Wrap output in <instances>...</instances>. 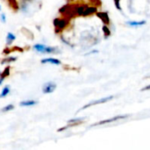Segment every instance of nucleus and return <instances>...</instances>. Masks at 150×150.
<instances>
[{
	"label": "nucleus",
	"instance_id": "nucleus-1",
	"mask_svg": "<svg viewBox=\"0 0 150 150\" xmlns=\"http://www.w3.org/2000/svg\"><path fill=\"white\" fill-rule=\"evenodd\" d=\"M69 25V19L66 18H57L54 20V25L55 27L56 33H59L65 29Z\"/></svg>",
	"mask_w": 150,
	"mask_h": 150
},
{
	"label": "nucleus",
	"instance_id": "nucleus-2",
	"mask_svg": "<svg viewBox=\"0 0 150 150\" xmlns=\"http://www.w3.org/2000/svg\"><path fill=\"white\" fill-rule=\"evenodd\" d=\"M112 98H113V96H108V97H105V98H100V99H98V100H95V101H91V102H90L89 104H87V105H85L84 106H83L80 110H78L77 112H79L80 111H83V110H84V109H86V108H89V107H91V106L106 103V102L112 100Z\"/></svg>",
	"mask_w": 150,
	"mask_h": 150
},
{
	"label": "nucleus",
	"instance_id": "nucleus-3",
	"mask_svg": "<svg viewBox=\"0 0 150 150\" xmlns=\"http://www.w3.org/2000/svg\"><path fill=\"white\" fill-rule=\"evenodd\" d=\"M129 115H118V116H115V117H112L111 119H107V120H102V121H99L94 125H92V127H97V126H101V125H105V124H109V123H112V122H116L118 120H123V119H126L127 118Z\"/></svg>",
	"mask_w": 150,
	"mask_h": 150
},
{
	"label": "nucleus",
	"instance_id": "nucleus-4",
	"mask_svg": "<svg viewBox=\"0 0 150 150\" xmlns=\"http://www.w3.org/2000/svg\"><path fill=\"white\" fill-rule=\"evenodd\" d=\"M56 89V84L53 82H47L42 87V92L44 94H50L54 91Z\"/></svg>",
	"mask_w": 150,
	"mask_h": 150
},
{
	"label": "nucleus",
	"instance_id": "nucleus-5",
	"mask_svg": "<svg viewBox=\"0 0 150 150\" xmlns=\"http://www.w3.org/2000/svg\"><path fill=\"white\" fill-rule=\"evenodd\" d=\"M41 63L42 64H45V63H50V64H53V65H61V61H59L58 59H55V58H45L43 60H41Z\"/></svg>",
	"mask_w": 150,
	"mask_h": 150
},
{
	"label": "nucleus",
	"instance_id": "nucleus-6",
	"mask_svg": "<svg viewBox=\"0 0 150 150\" xmlns=\"http://www.w3.org/2000/svg\"><path fill=\"white\" fill-rule=\"evenodd\" d=\"M37 103L38 102L35 100H24L19 103V105L23 106V107H28V106H33V105H37Z\"/></svg>",
	"mask_w": 150,
	"mask_h": 150
},
{
	"label": "nucleus",
	"instance_id": "nucleus-7",
	"mask_svg": "<svg viewBox=\"0 0 150 150\" xmlns=\"http://www.w3.org/2000/svg\"><path fill=\"white\" fill-rule=\"evenodd\" d=\"M10 75V67L8 66V67H6L4 69V71L1 73V75H0V85L3 83V82H4V80L5 79V77H7L8 76Z\"/></svg>",
	"mask_w": 150,
	"mask_h": 150
},
{
	"label": "nucleus",
	"instance_id": "nucleus-8",
	"mask_svg": "<svg viewBox=\"0 0 150 150\" xmlns=\"http://www.w3.org/2000/svg\"><path fill=\"white\" fill-rule=\"evenodd\" d=\"M127 24L130 26H141L146 24V20H142V21H127Z\"/></svg>",
	"mask_w": 150,
	"mask_h": 150
},
{
	"label": "nucleus",
	"instance_id": "nucleus-9",
	"mask_svg": "<svg viewBox=\"0 0 150 150\" xmlns=\"http://www.w3.org/2000/svg\"><path fill=\"white\" fill-rule=\"evenodd\" d=\"M98 16L102 19V21L105 24H108L109 23V17H108L107 12H99V13H98Z\"/></svg>",
	"mask_w": 150,
	"mask_h": 150
},
{
	"label": "nucleus",
	"instance_id": "nucleus-10",
	"mask_svg": "<svg viewBox=\"0 0 150 150\" xmlns=\"http://www.w3.org/2000/svg\"><path fill=\"white\" fill-rule=\"evenodd\" d=\"M46 46L45 45H43V44H35L34 46H33V49L34 50H36L37 52H39V53H45V50H46Z\"/></svg>",
	"mask_w": 150,
	"mask_h": 150
},
{
	"label": "nucleus",
	"instance_id": "nucleus-11",
	"mask_svg": "<svg viewBox=\"0 0 150 150\" xmlns=\"http://www.w3.org/2000/svg\"><path fill=\"white\" fill-rule=\"evenodd\" d=\"M15 40H16V36L13 33H7V36H6V44L7 45H11Z\"/></svg>",
	"mask_w": 150,
	"mask_h": 150
},
{
	"label": "nucleus",
	"instance_id": "nucleus-12",
	"mask_svg": "<svg viewBox=\"0 0 150 150\" xmlns=\"http://www.w3.org/2000/svg\"><path fill=\"white\" fill-rule=\"evenodd\" d=\"M17 60V57L16 56H10V57H6L4 59H3L1 61V64L4 65V64H8V63H11V62H13Z\"/></svg>",
	"mask_w": 150,
	"mask_h": 150
},
{
	"label": "nucleus",
	"instance_id": "nucleus-13",
	"mask_svg": "<svg viewBox=\"0 0 150 150\" xmlns=\"http://www.w3.org/2000/svg\"><path fill=\"white\" fill-rule=\"evenodd\" d=\"M8 3H9L10 7L12 10H14V11L18 10V1L17 0H8Z\"/></svg>",
	"mask_w": 150,
	"mask_h": 150
},
{
	"label": "nucleus",
	"instance_id": "nucleus-14",
	"mask_svg": "<svg viewBox=\"0 0 150 150\" xmlns=\"http://www.w3.org/2000/svg\"><path fill=\"white\" fill-rule=\"evenodd\" d=\"M9 92H10V86H9V85H6V86L2 90V91H1V93H0V98H3L6 97V96L9 94Z\"/></svg>",
	"mask_w": 150,
	"mask_h": 150
},
{
	"label": "nucleus",
	"instance_id": "nucleus-15",
	"mask_svg": "<svg viewBox=\"0 0 150 150\" xmlns=\"http://www.w3.org/2000/svg\"><path fill=\"white\" fill-rule=\"evenodd\" d=\"M13 109H14V105H8L4 106V108H2L1 112H7L11 111V110H13Z\"/></svg>",
	"mask_w": 150,
	"mask_h": 150
},
{
	"label": "nucleus",
	"instance_id": "nucleus-16",
	"mask_svg": "<svg viewBox=\"0 0 150 150\" xmlns=\"http://www.w3.org/2000/svg\"><path fill=\"white\" fill-rule=\"evenodd\" d=\"M103 31H104V33H105V37H107V36H109V35L111 34L110 29H109L108 26H106V25L103 26Z\"/></svg>",
	"mask_w": 150,
	"mask_h": 150
},
{
	"label": "nucleus",
	"instance_id": "nucleus-17",
	"mask_svg": "<svg viewBox=\"0 0 150 150\" xmlns=\"http://www.w3.org/2000/svg\"><path fill=\"white\" fill-rule=\"evenodd\" d=\"M55 52V47H47L45 53L47 54H51V53H54Z\"/></svg>",
	"mask_w": 150,
	"mask_h": 150
},
{
	"label": "nucleus",
	"instance_id": "nucleus-18",
	"mask_svg": "<svg viewBox=\"0 0 150 150\" xmlns=\"http://www.w3.org/2000/svg\"><path fill=\"white\" fill-rule=\"evenodd\" d=\"M114 4H115V6L117 7L118 10H121V7H120V0H114Z\"/></svg>",
	"mask_w": 150,
	"mask_h": 150
},
{
	"label": "nucleus",
	"instance_id": "nucleus-19",
	"mask_svg": "<svg viewBox=\"0 0 150 150\" xmlns=\"http://www.w3.org/2000/svg\"><path fill=\"white\" fill-rule=\"evenodd\" d=\"M0 18H1V20H2V22H5L6 21V18H5V15L4 14V13H2L1 14V16H0Z\"/></svg>",
	"mask_w": 150,
	"mask_h": 150
},
{
	"label": "nucleus",
	"instance_id": "nucleus-20",
	"mask_svg": "<svg viewBox=\"0 0 150 150\" xmlns=\"http://www.w3.org/2000/svg\"><path fill=\"white\" fill-rule=\"evenodd\" d=\"M149 90H150V84L149 85L145 86L144 88H142V91H149Z\"/></svg>",
	"mask_w": 150,
	"mask_h": 150
},
{
	"label": "nucleus",
	"instance_id": "nucleus-21",
	"mask_svg": "<svg viewBox=\"0 0 150 150\" xmlns=\"http://www.w3.org/2000/svg\"><path fill=\"white\" fill-rule=\"evenodd\" d=\"M2 11V7H1V5H0V11Z\"/></svg>",
	"mask_w": 150,
	"mask_h": 150
},
{
	"label": "nucleus",
	"instance_id": "nucleus-22",
	"mask_svg": "<svg viewBox=\"0 0 150 150\" xmlns=\"http://www.w3.org/2000/svg\"><path fill=\"white\" fill-rule=\"evenodd\" d=\"M0 75H1V72H0Z\"/></svg>",
	"mask_w": 150,
	"mask_h": 150
}]
</instances>
